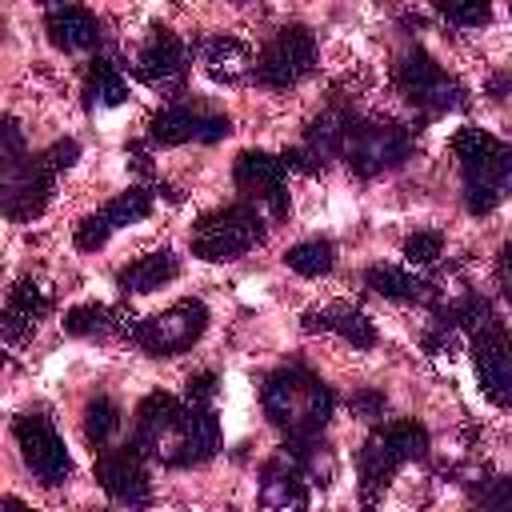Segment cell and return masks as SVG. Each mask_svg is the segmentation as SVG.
<instances>
[{
	"mask_svg": "<svg viewBox=\"0 0 512 512\" xmlns=\"http://www.w3.org/2000/svg\"><path fill=\"white\" fill-rule=\"evenodd\" d=\"M212 396H216V376H212V372H196V376H188V400H192V404L208 408Z\"/></svg>",
	"mask_w": 512,
	"mask_h": 512,
	"instance_id": "34",
	"label": "cell"
},
{
	"mask_svg": "<svg viewBox=\"0 0 512 512\" xmlns=\"http://www.w3.org/2000/svg\"><path fill=\"white\" fill-rule=\"evenodd\" d=\"M316 64V40L304 24H284L256 56V80L264 88H292Z\"/></svg>",
	"mask_w": 512,
	"mask_h": 512,
	"instance_id": "11",
	"label": "cell"
},
{
	"mask_svg": "<svg viewBox=\"0 0 512 512\" xmlns=\"http://www.w3.org/2000/svg\"><path fill=\"white\" fill-rule=\"evenodd\" d=\"M284 260H288V268L300 272V276H324V272H332V264H336V248H332L328 240H304V244L288 248Z\"/></svg>",
	"mask_w": 512,
	"mask_h": 512,
	"instance_id": "30",
	"label": "cell"
},
{
	"mask_svg": "<svg viewBox=\"0 0 512 512\" xmlns=\"http://www.w3.org/2000/svg\"><path fill=\"white\" fill-rule=\"evenodd\" d=\"M304 328L308 332H336L340 340L356 344V348H372L376 344V328L364 312L348 308V304H328V308H312L304 312Z\"/></svg>",
	"mask_w": 512,
	"mask_h": 512,
	"instance_id": "22",
	"label": "cell"
},
{
	"mask_svg": "<svg viewBox=\"0 0 512 512\" xmlns=\"http://www.w3.org/2000/svg\"><path fill=\"white\" fill-rule=\"evenodd\" d=\"M364 284L372 292L388 296V300H416V304H436L440 300V292L428 280H420V276H412V272H404L396 264H372L364 272Z\"/></svg>",
	"mask_w": 512,
	"mask_h": 512,
	"instance_id": "23",
	"label": "cell"
},
{
	"mask_svg": "<svg viewBox=\"0 0 512 512\" xmlns=\"http://www.w3.org/2000/svg\"><path fill=\"white\" fill-rule=\"evenodd\" d=\"M96 480L128 512H144L152 504V480H148V468H144V452L136 444L100 448L96 452Z\"/></svg>",
	"mask_w": 512,
	"mask_h": 512,
	"instance_id": "13",
	"label": "cell"
},
{
	"mask_svg": "<svg viewBox=\"0 0 512 512\" xmlns=\"http://www.w3.org/2000/svg\"><path fill=\"white\" fill-rule=\"evenodd\" d=\"M228 132H232L228 116L204 112V108H188V104H172V108L156 112L152 124H148V136H152L156 144H188V140H196V144H216V140H224Z\"/></svg>",
	"mask_w": 512,
	"mask_h": 512,
	"instance_id": "16",
	"label": "cell"
},
{
	"mask_svg": "<svg viewBox=\"0 0 512 512\" xmlns=\"http://www.w3.org/2000/svg\"><path fill=\"white\" fill-rule=\"evenodd\" d=\"M448 316H452L456 328L468 332L480 392L496 408H508L512 404V336H508V328L500 324L492 304L480 300V296H464L460 304L448 308Z\"/></svg>",
	"mask_w": 512,
	"mask_h": 512,
	"instance_id": "3",
	"label": "cell"
},
{
	"mask_svg": "<svg viewBox=\"0 0 512 512\" xmlns=\"http://www.w3.org/2000/svg\"><path fill=\"white\" fill-rule=\"evenodd\" d=\"M416 140L400 124H380V120H356L348 140H344V164L356 176H380L388 168H400L412 156Z\"/></svg>",
	"mask_w": 512,
	"mask_h": 512,
	"instance_id": "9",
	"label": "cell"
},
{
	"mask_svg": "<svg viewBox=\"0 0 512 512\" xmlns=\"http://www.w3.org/2000/svg\"><path fill=\"white\" fill-rule=\"evenodd\" d=\"M132 444L168 468H192V464H204L216 456L220 424H216L212 408L176 400L168 392H152L136 408Z\"/></svg>",
	"mask_w": 512,
	"mask_h": 512,
	"instance_id": "1",
	"label": "cell"
},
{
	"mask_svg": "<svg viewBox=\"0 0 512 512\" xmlns=\"http://www.w3.org/2000/svg\"><path fill=\"white\" fill-rule=\"evenodd\" d=\"M208 328V308L200 300H180L140 324H132V344L148 356H180L188 352Z\"/></svg>",
	"mask_w": 512,
	"mask_h": 512,
	"instance_id": "10",
	"label": "cell"
},
{
	"mask_svg": "<svg viewBox=\"0 0 512 512\" xmlns=\"http://www.w3.org/2000/svg\"><path fill=\"white\" fill-rule=\"evenodd\" d=\"M12 432H16V444H20V456H24L28 472H32L40 484L52 488V484H64V480L72 476V456H68L60 432L52 428V420H48L44 412H24V416H16Z\"/></svg>",
	"mask_w": 512,
	"mask_h": 512,
	"instance_id": "12",
	"label": "cell"
},
{
	"mask_svg": "<svg viewBox=\"0 0 512 512\" xmlns=\"http://www.w3.org/2000/svg\"><path fill=\"white\" fill-rule=\"evenodd\" d=\"M44 32L56 48L64 52H84V48H96L100 44V20L88 12V8H76V4H56L48 8L44 16Z\"/></svg>",
	"mask_w": 512,
	"mask_h": 512,
	"instance_id": "20",
	"label": "cell"
},
{
	"mask_svg": "<svg viewBox=\"0 0 512 512\" xmlns=\"http://www.w3.org/2000/svg\"><path fill=\"white\" fill-rule=\"evenodd\" d=\"M264 240V216L252 204H228L212 208L192 224V252L200 260H240Z\"/></svg>",
	"mask_w": 512,
	"mask_h": 512,
	"instance_id": "7",
	"label": "cell"
},
{
	"mask_svg": "<svg viewBox=\"0 0 512 512\" xmlns=\"http://www.w3.org/2000/svg\"><path fill=\"white\" fill-rule=\"evenodd\" d=\"M352 116L348 112H340V108H328V112H320L312 124H308V152L316 156V160H328V156H344V140H348V132H352Z\"/></svg>",
	"mask_w": 512,
	"mask_h": 512,
	"instance_id": "25",
	"label": "cell"
},
{
	"mask_svg": "<svg viewBox=\"0 0 512 512\" xmlns=\"http://www.w3.org/2000/svg\"><path fill=\"white\" fill-rule=\"evenodd\" d=\"M480 512H512V476H488L472 488Z\"/></svg>",
	"mask_w": 512,
	"mask_h": 512,
	"instance_id": "31",
	"label": "cell"
},
{
	"mask_svg": "<svg viewBox=\"0 0 512 512\" xmlns=\"http://www.w3.org/2000/svg\"><path fill=\"white\" fill-rule=\"evenodd\" d=\"M396 92L424 116H444L448 108H460L464 104V88L456 76H448L424 48H408L400 60H396Z\"/></svg>",
	"mask_w": 512,
	"mask_h": 512,
	"instance_id": "8",
	"label": "cell"
},
{
	"mask_svg": "<svg viewBox=\"0 0 512 512\" xmlns=\"http://www.w3.org/2000/svg\"><path fill=\"white\" fill-rule=\"evenodd\" d=\"M440 252H444L440 232H416V236L404 240V256H408V264H436Z\"/></svg>",
	"mask_w": 512,
	"mask_h": 512,
	"instance_id": "32",
	"label": "cell"
},
{
	"mask_svg": "<svg viewBox=\"0 0 512 512\" xmlns=\"http://www.w3.org/2000/svg\"><path fill=\"white\" fill-rule=\"evenodd\" d=\"M184 68H188V48H184V40H180L176 32H168V28H152L148 40H144V44L136 48V56H132V72H136L144 84H172V80L184 76Z\"/></svg>",
	"mask_w": 512,
	"mask_h": 512,
	"instance_id": "18",
	"label": "cell"
},
{
	"mask_svg": "<svg viewBox=\"0 0 512 512\" xmlns=\"http://www.w3.org/2000/svg\"><path fill=\"white\" fill-rule=\"evenodd\" d=\"M284 448L296 456V464L304 468V476H308L312 484H328V480H332L336 460H332V452H328L316 436H308V440H288Z\"/></svg>",
	"mask_w": 512,
	"mask_h": 512,
	"instance_id": "29",
	"label": "cell"
},
{
	"mask_svg": "<svg viewBox=\"0 0 512 512\" xmlns=\"http://www.w3.org/2000/svg\"><path fill=\"white\" fill-rule=\"evenodd\" d=\"M116 432H120V408L108 396H92L88 400V412H84V436H88V444L100 452V448L112 444Z\"/></svg>",
	"mask_w": 512,
	"mask_h": 512,
	"instance_id": "28",
	"label": "cell"
},
{
	"mask_svg": "<svg viewBox=\"0 0 512 512\" xmlns=\"http://www.w3.org/2000/svg\"><path fill=\"white\" fill-rule=\"evenodd\" d=\"M0 512H32L28 504H20L16 496H4V504H0Z\"/></svg>",
	"mask_w": 512,
	"mask_h": 512,
	"instance_id": "37",
	"label": "cell"
},
{
	"mask_svg": "<svg viewBox=\"0 0 512 512\" xmlns=\"http://www.w3.org/2000/svg\"><path fill=\"white\" fill-rule=\"evenodd\" d=\"M308 500H312L308 476L288 448H280L272 460H264L260 488H256L260 512H308Z\"/></svg>",
	"mask_w": 512,
	"mask_h": 512,
	"instance_id": "15",
	"label": "cell"
},
{
	"mask_svg": "<svg viewBox=\"0 0 512 512\" xmlns=\"http://www.w3.org/2000/svg\"><path fill=\"white\" fill-rule=\"evenodd\" d=\"M200 64H204V72H208L212 80H220V84H236V80H244L248 72H256V60H252L248 44L236 40V36H208V40L200 44Z\"/></svg>",
	"mask_w": 512,
	"mask_h": 512,
	"instance_id": "21",
	"label": "cell"
},
{
	"mask_svg": "<svg viewBox=\"0 0 512 512\" xmlns=\"http://www.w3.org/2000/svg\"><path fill=\"white\" fill-rule=\"evenodd\" d=\"M148 212H152V192H144V188H128V192L112 196L100 212H92V216H84V220L76 224V248L92 252V248L108 244L112 232H120L124 224L144 220Z\"/></svg>",
	"mask_w": 512,
	"mask_h": 512,
	"instance_id": "17",
	"label": "cell"
},
{
	"mask_svg": "<svg viewBox=\"0 0 512 512\" xmlns=\"http://www.w3.org/2000/svg\"><path fill=\"white\" fill-rule=\"evenodd\" d=\"M80 156L76 140H56L40 156H24L16 164H4V216L8 220H32L44 212L56 172H64Z\"/></svg>",
	"mask_w": 512,
	"mask_h": 512,
	"instance_id": "6",
	"label": "cell"
},
{
	"mask_svg": "<svg viewBox=\"0 0 512 512\" xmlns=\"http://www.w3.org/2000/svg\"><path fill=\"white\" fill-rule=\"evenodd\" d=\"M176 276H180V260L168 248H160V252H148V256L132 260L128 268H120L116 280H120L124 292H152V288H160V284H168Z\"/></svg>",
	"mask_w": 512,
	"mask_h": 512,
	"instance_id": "24",
	"label": "cell"
},
{
	"mask_svg": "<svg viewBox=\"0 0 512 512\" xmlns=\"http://www.w3.org/2000/svg\"><path fill=\"white\" fill-rule=\"evenodd\" d=\"M64 332L72 336H112V332H132V324L120 320V312L104 304H80L64 316Z\"/></svg>",
	"mask_w": 512,
	"mask_h": 512,
	"instance_id": "27",
	"label": "cell"
},
{
	"mask_svg": "<svg viewBox=\"0 0 512 512\" xmlns=\"http://www.w3.org/2000/svg\"><path fill=\"white\" fill-rule=\"evenodd\" d=\"M424 452H428V432L416 420H388V424H380L364 440V448L356 456L364 508H376V500L384 496V488L396 476V468L408 464V460H420Z\"/></svg>",
	"mask_w": 512,
	"mask_h": 512,
	"instance_id": "5",
	"label": "cell"
},
{
	"mask_svg": "<svg viewBox=\"0 0 512 512\" xmlns=\"http://www.w3.org/2000/svg\"><path fill=\"white\" fill-rule=\"evenodd\" d=\"M436 12L444 20H452V24H460V28H476V24L488 20V4H480V0H472V4H440Z\"/></svg>",
	"mask_w": 512,
	"mask_h": 512,
	"instance_id": "33",
	"label": "cell"
},
{
	"mask_svg": "<svg viewBox=\"0 0 512 512\" xmlns=\"http://www.w3.org/2000/svg\"><path fill=\"white\" fill-rule=\"evenodd\" d=\"M496 284H500V292L512 300V244L500 248V260H496Z\"/></svg>",
	"mask_w": 512,
	"mask_h": 512,
	"instance_id": "36",
	"label": "cell"
},
{
	"mask_svg": "<svg viewBox=\"0 0 512 512\" xmlns=\"http://www.w3.org/2000/svg\"><path fill=\"white\" fill-rule=\"evenodd\" d=\"M452 156L460 160L464 204L472 216L492 212L512 192V144H504L480 128H460L452 136Z\"/></svg>",
	"mask_w": 512,
	"mask_h": 512,
	"instance_id": "4",
	"label": "cell"
},
{
	"mask_svg": "<svg viewBox=\"0 0 512 512\" xmlns=\"http://www.w3.org/2000/svg\"><path fill=\"white\" fill-rule=\"evenodd\" d=\"M48 308H52V292H48L40 280L24 276V280L8 292V300H4V340H8V344H20L24 336H32L36 324L48 316Z\"/></svg>",
	"mask_w": 512,
	"mask_h": 512,
	"instance_id": "19",
	"label": "cell"
},
{
	"mask_svg": "<svg viewBox=\"0 0 512 512\" xmlns=\"http://www.w3.org/2000/svg\"><path fill=\"white\" fill-rule=\"evenodd\" d=\"M348 404H352V412H360L364 420H376V416H384V396H380V392H356Z\"/></svg>",
	"mask_w": 512,
	"mask_h": 512,
	"instance_id": "35",
	"label": "cell"
},
{
	"mask_svg": "<svg viewBox=\"0 0 512 512\" xmlns=\"http://www.w3.org/2000/svg\"><path fill=\"white\" fill-rule=\"evenodd\" d=\"M260 404H264V416L288 432V440L320 436L324 424L332 420V388L300 364L268 372L260 384Z\"/></svg>",
	"mask_w": 512,
	"mask_h": 512,
	"instance_id": "2",
	"label": "cell"
},
{
	"mask_svg": "<svg viewBox=\"0 0 512 512\" xmlns=\"http://www.w3.org/2000/svg\"><path fill=\"white\" fill-rule=\"evenodd\" d=\"M124 100H128V84H124L120 68L108 60H92L84 72V104L88 108H116Z\"/></svg>",
	"mask_w": 512,
	"mask_h": 512,
	"instance_id": "26",
	"label": "cell"
},
{
	"mask_svg": "<svg viewBox=\"0 0 512 512\" xmlns=\"http://www.w3.org/2000/svg\"><path fill=\"white\" fill-rule=\"evenodd\" d=\"M236 188L244 196V204H252L256 212L264 208L268 216H284L288 212V192H284V160L268 156V152H240L236 156Z\"/></svg>",
	"mask_w": 512,
	"mask_h": 512,
	"instance_id": "14",
	"label": "cell"
}]
</instances>
